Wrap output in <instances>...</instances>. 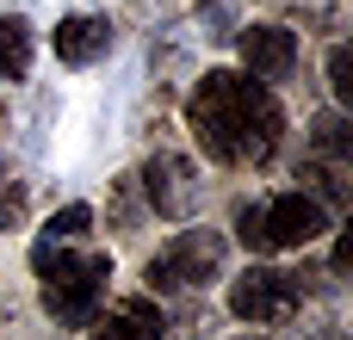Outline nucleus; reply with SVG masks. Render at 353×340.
Returning a JSON list of instances; mask_svg holds the SVG:
<instances>
[{
    "instance_id": "13",
    "label": "nucleus",
    "mask_w": 353,
    "mask_h": 340,
    "mask_svg": "<svg viewBox=\"0 0 353 340\" xmlns=\"http://www.w3.org/2000/svg\"><path fill=\"white\" fill-rule=\"evenodd\" d=\"M316 149L323 155H347V124L341 118H316Z\"/></svg>"
},
{
    "instance_id": "15",
    "label": "nucleus",
    "mask_w": 353,
    "mask_h": 340,
    "mask_svg": "<svg viewBox=\"0 0 353 340\" xmlns=\"http://www.w3.org/2000/svg\"><path fill=\"white\" fill-rule=\"evenodd\" d=\"M353 266V235H341V242H335V273H347Z\"/></svg>"
},
{
    "instance_id": "4",
    "label": "nucleus",
    "mask_w": 353,
    "mask_h": 340,
    "mask_svg": "<svg viewBox=\"0 0 353 340\" xmlns=\"http://www.w3.org/2000/svg\"><path fill=\"white\" fill-rule=\"evenodd\" d=\"M230 310L242 322H285L298 310V279L292 273H273V266H248L236 285H230Z\"/></svg>"
},
{
    "instance_id": "5",
    "label": "nucleus",
    "mask_w": 353,
    "mask_h": 340,
    "mask_svg": "<svg viewBox=\"0 0 353 340\" xmlns=\"http://www.w3.org/2000/svg\"><path fill=\"white\" fill-rule=\"evenodd\" d=\"M329 229V211L310 198V192H285L273 204H261V248H310L316 235Z\"/></svg>"
},
{
    "instance_id": "10",
    "label": "nucleus",
    "mask_w": 353,
    "mask_h": 340,
    "mask_svg": "<svg viewBox=\"0 0 353 340\" xmlns=\"http://www.w3.org/2000/svg\"><path fill=\"white\" fill-rule=\"evenodd\" d=\"M31 68V25L25 19H0V74L19 81Z\"/></svg>"
},
{
    "instance_id": "2",
    "label": "nucleus",
    "mask_w": 353,
    "mask_h": 340,
    "mask_svg": "<svg viewBox=\"0 0 353 340\" xmlns=\"http://www.w3.org/2000/svg\"><path fill=\"white\" fill-rule=\"evenodd\" d=\"M37 273H43V310L62 328H87L99 316L112 260L105 254H56V242H37Z\"/></svg>"
},
{
    "instance_id": "8",
    "label": "nucleus",
    "mask_w": 353,
    "mask_h": 340,
    "mask_svg": "<svg viewBox=\"0 0 353 340\" xmlns=\"http://www.w3.org/2000/svg\"><path fill=\"white\" fill-rule=\"evenodd\" d=\"M112 50V25L99 19V12H68L62 25H56V56L62 62H93V56H105Z\"/></svg>"
},
{
    "instance_id": "1",
    "label": "nucleus",
    "mask_w": 353,
    "mask_h": 340,
    "mask_svg": "<svg viewBox=\"0 0 353 340\" xmlns=\"http://www.w3.org/2000/svg\"><path fill=\"white\" fill-rule=\"evenodd\" d=\"M186 124L199 136V149L223 167H248V161H267L279 149V130H285V111L279 99L261 87V81H242L230 68H211L192 99H186Z\"/></svg>"
},
{
    "instance_id": "7",
    "label": "nucleus",
    "mask_w": 353,
    "mask_h": 340,
    "mask_svg": "<svg viewBox=\"0 0 353 340\" xmlns=\"http://www.w3.org/2000/svg\"><path fill=\"white\" fill-rule=\"evenodd\" d=\"M242 62L254 68V81H285L298 62V37L285 25H248L242 31Z\"/></svg>"
},
{
    "instance_id": "3",
    "label": "nucleus",
    "mask_w": 353,
    "mask_h": 340,
    "mask_svg": "<svg viewBox=\"0 0 353 340\" xmlns=\"http://www.w3.org/2000/svg\"><path fill=\"white\" fill-rule=\"evenodd\" d=\"M223 266V242L211 229H186L180 242H168L155 260H149V285L155 291H186V285H211Z\"/></svg>"
},
{
    "instance_id": "14",
    "label": "nucleus",
    "mask_w": 353,
    "mask_h": 340,
    "mask_svg": "<svg viewBox=\"0 0 353 340\" xmlns=\"http://www.w3.org/2000/svg\"><path fill=\"white\" fill-rule=\"evenodd\" d=\"M19 211H25V192H6L0 186V217H19Z\"/></svg>"
},
{
    "instance_id": "6",
    "label": "nucleus",
    "mask_w": 353,
    "mask_h": 340,
    "mask_svg": "<svg viewBox=\"0 0 353 340\" xmlns=\"http://www.w3.org/2000/svg\"><path fill=\"white\" fill-rule=\"evenodd\" d=\"M143 186H149V204L161 217H192L199 211V180H192V167L180 155H155L143 167Z\"/></svg>"
},
{
    "instance_id": "9",
    "label": "nucleus",
    "mask_w": 353,
    "mask_h": 340,
    "mask_svg": "<svg viewBox=\"0 0 353 340\" xmlns=\"http://www.w3.org/2000/svg\"><path fill=\"white\" fill-rule=\"evenodd\" d=\"M93 340H168V328H161V310H155L149 297H130V304H118V310L99 322Z\"/></svg>"
},
{
    "instance_id": "12",
    "label": "nucleus",
    "mask_w": 353,
    "mask_h": 340,
    "mask_svg": "<svg viewBox=\"0 0 353 340\" xmlns=\"http://www.w3.org/2000/svg\"><path fill=\"white\" fill-rule=\"evenodd\" d=\"M87 223H93V211L87 204H68V211H56V223H50L43 242H74V235H87Z\"/></svg>"
},
{
    "instance_id": "11",
    "label": "nucleus",
    "mask_w": 353,
    "mask_h": 340,
    "mask_svg": "<svg viewBox=\"0 0 353 340\" xmlns=\"http://www.w3.org/2000/svg\"><path fill=\"white\" fill-rule=\"evenodd\" d=\"M329 87H335V99H341V105H353V56H347V43H335V50H329Z\"/></svg>"
}]
</instances>
